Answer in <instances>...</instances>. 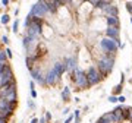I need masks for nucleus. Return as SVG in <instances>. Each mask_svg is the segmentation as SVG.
<instances>
[{
	"instance_id": "nucleus-1",
	"label": "nucleus",
	"mask_w": 132,
	"mask_h": 123,
	"mask_svg": "<svg viewBox=\"0 0 132 123\" xmlns=\"http://www.w3.org/2000/svg\"><path fill=\"white\" fill-rule=\"evenodd\" d=\"M113 66H115V53H106V54L97 62V67L100 70V73L103 75V78H106L111 72Z\"/></svg>"
},
{
	"instance_id": "nucleus-2",
	"label": "nucleus",
	"mask_w": 132,
	"mask_h": 123,
	"mask_svg": "<svg viewBox=\"0 0 132 123\" xmlns=\"http://www.w3.org/2000/svg\"><path fill=\"white\" fill-rule=\"evenodd\" d=\"M34 18H40L43 19L44 16H47L50 13V7H49V2L47 0H38L32 7H31V12H29Z\"/></svg>"
},
{
	"instance_id": "nucleus-3",
	"label": "nucleus",
	"mask_w": 132,
	"mask_h": 123,
	"mask_svg": "<svg viewBox=\"0 0 132 123\" xmlns=\"http://www.w3.org/2000/svg\"><path fill=\"white\" fill-rule=\"evenodd\" d=\"M70 76H72V81H73L75 86L79 88V90H85V88L90 86V84H88V78H87V73L82 72L79 67L75 69L73 72L70 73Z\"/></svg>"
},
{
	"instance_id": "nucleus-4",
	"label": "nucleus",
	"mask_w": 132,
	"mask_h": 123,
	"mask_svg": "<svg viewBox=\"0 0 132 123\" xmlns=\"http://www.w3.org/2000/svg\"><path fill=\"white\" fill-rule=\"evenodd\" d=\"M41 28H43V19L34 18V21L27 26V35H29L34 40H38V37L41 35Z\"/></svg>"
},
{
	"instance_id": "nucleus-5",
	"label": "nucleus",
	"mask_w": 132,
	"mask_h": 123,
	"mask_svg": "<svg viewBox=\"0 0 132 123\" xmlns=\"http://www.w3.org/2000/svg\"><path fill=\"white\" fill-rule=\"evenodd\" d=\"M15 109H16V104H12V103H9L6 98H2V97H0V114H2L5 119L9 120V119L12 117Z\"/></svg>"
},
{
	"instance_id": "nucleus-6",
	"label": "nucleus",
	"mask_w": 132,
	"mask_h": 123,
	"mask_svg": "<svg viewBox=\"0 0 132 123\" xmlns=\"http://www.w3.org/2000/svg\"><path fill=\"white\" fill-rule=\"evenodd\" d=\"M87 78H88V84H90V86H92V85H97V84L103 79V75L100 73L98 67L91 66V67L87 70Z\"/></svg>"
},
{
	"instance_id": "nucleus-7",
	"label": "nucleus",
	"mask_w": 132,
	"mask_h": 123,
	"mask_svg": "<svg viewBox=\"0 0 132 123\" xmlns=\"http://www.w3.org/2000/svg\"><path fill=\"white\" fill-rule=\"evenodd\" d=\"M100 45H101V48L104 50V53H116V51H118V47H119V44H118L115 40H111V38H109V37L103 38V40L100 41Z\"/></svg>"
},
{
	"instance_id": "nucleus-8",
	"label": "nucleus",
	"mask_w": 132,
	"mask_h": 123,
	"mask_svg": "<svg viewBox=\"0 0 132 123\" xmlns=\"http://www.w3.org/2000/svg\"><path fill=\"white\" fill-rule=\"evenodd\" d=\"M15 78H13V72H12V67L9 63H6V67L3 70V73L0 75V86H3V85H7L10 82H13Z\"/></svg>"
},
{
	"instance_id": "nucleus-9",
	"label": "nucleus",
	"mask_w": 132,
	"mask_h": 123,
	"mask_svg": "<svg viewBox=\"0 0 132 123\" xmlns=\"http://www.w3.org/2000/svg\"><path fill=\"white\" fill-rule=\"evenodd\" d=\"M106 35H107L109 38L115 40V41L119 44L120 48L123 47V44H120V40H119V28H116V26H107V29H106Z\"/></svg>"
},
{
	"instance_id": "nucleus-10",
	"label": "nucleus",
	"mask_w": 132,
	"mask_h": 123,
	"mask_svg": "<svg viewBox=\"0 0 132 123\" xmlns=\"http://www.w3.org/2000/svg\"><path fill=\"white\" fill-rule=\"evenodd\" d=\"M15 91H16V82L13 81V82H10V84H7V85L0 86V97H2V98H6L9 94H12V92H15Z\"/></svg>"
},
{
	"instance_id": "nucleus-11",
	"label": "nucleus",
	"mask_w": 132,
	"mask_h": 123,
	"mask_svg": "<svg viewBox=\"0 0 132 123\" xmlns=\"http://www.w3.org/2000/svg\"><path fill=\"white\" fill-rule=\"evenodd\" d=\"M44 79H46V84L47 85H54L56 82H57L60 78L57 76V73H56V70L51 67L50 70H49V72L46 73V76H44Z\"/></svg>"
},
{
	"instance_id": "nucleus-12",
	"label": "nucleus",
	"mask_w": 132,
	"mask_h": 123,
	"mask_svg": "<svg viewBox=\"0 0 132 123\" xmlns=\"http://www.w3.org/2000/svg\"><path fill=\"white\" fill-rule=\"evenodd\" d=\"M103 12H104V15H107V16H118V15H119V9H118V6H115V5H109L106 9H103Z\"/></svg>"
},
{
	"instance_id": "nucleus-13",
	"label": "nucleus",
	"mask_w": 132,
	"mask_h": 123,
	"mask_svg": "<svg viewBox=\"0 0 132 123\" xmlns=\"http://www.w3.org/2000/svg\"><path fill=\"white\" fill-rule=\"evenodd\" d=\"M65 63H66V69L69 70L70 73H72L73 70L78 67V66H76V59H75V57H69V59H66V60H65Z\"/></svg>"
},
{
	"instance_id": "nucleus-14",
	"label": "nucleus",
	"mask_w": 132,
	"mask_h": 123,
	"mask_svg": "<svg viewBox=\"0 0 132 123\" xmlns=\"http://www.w3.org/2000/svg\"><path fill=\"white\" fill-rule=\"evenodd\" d=\"M106 21H107V26H116V28H119V25H120L118 16H107Z\"/></svg>"
},
{
	"instance_id": "nucleus-15",
	"label": "nucleus",
	"mask_w": 132,
	"mask_h": 123,
	"mask_svg": "<svg viewBox=\"0 0 132 123\" xmlns=\"http://www.w3.org/2000/svg\"><path fill=\"white\" fill-rule=\"evenodd\" d=\"M25 63H27V67L31 70V69H34V63H35V57L34 56H27V59H25Z\"/></svg>"
},
{
	"instance_id": "nucleus-16",
	"label": "nucleus",
	"mask_w": 132,
	"mask_h": 123,
	"mask_svg": "<svg viewBox=\"0 0 132 123\" xmlns=\"http://www.w3.org/2000/svg\"><path fill=\"white\" fill-rule=\"evenodd\" d=\"M62 100L63 101H69L70 100V90L66 86V88H63V91H62Z\"/></svg>"
},
{
	"instance_id": "nucleus-17",
	"label": "nucleus",
	"mask_w": 132,
	"mask_h": 123,
	"mask_svg": "<svg viewBox=\"0 0 132 123\" xmlns=\"http://www.w3.org/2000/svg\"><path fill=\"white\" fill-rule=\"evenodd\" d=\"M6 59H7V54H6V50H0V65L6 63Z\"/></svg>"
},
{
	"instance_id": "nucleus-18",
	"label": "nucleus",
	"mask_w": 132,
	"mask_h": 123,
	"mask_svg": "<svg viewBox=\"0 0 132 123\" xmlns=\"http://www.w3.org/2000/svg\"><path fill=\"white\" fill-rule=\"evenodd\" d=\"M122 84H119V85H116L115 88H113V95H119L120 92H122Z\"/></svg>"
},
{
	"instance_id": "nucleus-19",
	"label": "nucleus",
	"mask_w": 132,
	"mask_h": 123,
	"mask_svg": "<svg viewBox=\"0 0 132 123\" xmlns=\"http://www.w3.org/2000/svg\"><path fill=\"white\" fill-rule=\"evenodd\" d=\"M79 114H81V111H79V110H75V111H73V116H75V123H81V117H79Z\"/></svg>"
},
{
	"instance_id": "nucleus-20",
	"label": "nucleus",
	"mask_w": 132,
	"mask_h": 123,
	"mask_svg": "<svg viewBox=\"0 0 132 123\" xmlns=\"http://www.w3.org/2000/svg\"><path fill=\"white\" fill-rule=\"evenodd\" d=\"M0 22L6 25V24L9 22V15H3V16H2V19H0Z\"/></svg>"
},
{
	"instance_id": "nucleus-21",
	"label": "nucleus",
	"mask_w": 132,
	"mask_h": 123,
	"mask_svg": "<svg viewBox=\"0 0 132 123\" xmlns=\"http://www.w3.org/2000/svg\"><path fill=\"white\" fill-rule=\"evenodd\" d=\"M18 28H19V21H18V19H15V24H13V26H12L13 32H18Z\"/></svg>"
},
{
	"instance_id": "nucleus-22",
	"label": "nucleus",
	"mask_w": 132,
	"mask_h": 123,
	"mask_svg": "<svg viewBox=\"0 0 132 123\" xmlns=\"http://www.w3.org/2000/svg\"><path fill=\"white\" fill-rule=\"evenodd\" d=\"M109 101H110V103H119V100H118L116 95H110V97H109Z\"/></svg>"
},
{
	"instance_id": "nucleus-23",
	"label": "nucleus",
	"mask_w": 132,
	"mask_h": 123,
	"mask_svg": "<svg viewBox=\"0 0 132 123\" xmlns=\"http://www.w3.org/2000/svg\"><path fill=\"white\" fill-rule=\"evenodd\" d=\"M126 10L132 15V3H131V2H128V3H126Z\"/></svg>"
},
{
	"instance_id": "nucleus-24",
	"label": "nucleus",
	"mask_w": 132,
	"mask_h": 123,
	"mask_svg": "<svg viewBox=\"0 0 132 123\" xmlns=\"http://www.w3.org/2000/svg\"><path fill=\"white\" fill-rule=\"evenodd\" d=\"M28 107H29L31 110H34V109H35V104H34V101H32V100H29V101H28Z\"/></svg>"
},
{
	"instance_id": "nucleus-25",
	"label": "nucleus",
	"mask_w": 132,
	"mask_h": 123,
	"mask_svg": "<svg viewBox=\"0 0 132 123\" xmlns=\"http://www.w3.org/2000/svg\"><path fill=\"white\" fill-rule=\"evenodd\" d=\"M2 43L3 44H9V38L6 37V35H3V37H2Z\"/></svg>"
},
{
	"instance_id": "nucleus-26",
	"label": "nucleus",
	"mask_w": 132,
	"mask_h": 123,
	"mask_svg": "<svg viewBox=\"0 0 132 123\" xmlns=\"http://www.w3.org/2000/svg\"><path fill=\"white\" fill-rule=\"evenodd\" d=\"M73 119H75V116H73V114H70V116H69V117H68V119L65 120V123H70V122H72Z\"/></svg>"
},
{
	"instance_id": "nucleus-27",
	"label": "nucleus",
	"mask_w": 132,
	"mask_h": 123,
	"mask_svg": "<svg viewBox=\"0 0 132 123\" xmlns=\"http://www.w3.org/2000/svg\"><path fill=\"white\" fill-rule=\"evenodd\" d=\"M46 119H47L49 122L51 120V113H50V111H46Z\"/></svg>"
},
{
	"instance_id": "nucleus-28",
	"label": "nucleus",
	"mask_w": 132,
	"mask_h": 123,
	"mask_svg": "<svg viewBox=\"0 0 132 123\" xmlns=\"http://www.w3.org/2000/svg\"><path fill=\"white\" fill-rule=\"evenodd\" d=\"M82 2H85V0H72V3H75V5H81Z\"/></svg>"
},
{
	"instance_id": "nucleus-29",
	"label": "nucleus",
	"mask_w": 132,
	"mask_h": 123,
	"mask_svg": "<svg viewBox=\"0 0 132 123\" xmlns=\"http://www.w3.org/2000/svg\"><path fill=\"white\" fill-rule=\"evenodd\" d=\"M31 97L32 98H37V91L35 90H31Z\"/></svg>"
},
{
	"instance_id": "nucleus-30",
	"label": "nucleus",
	"mask_w": 132,
	"mask_h": 123,
	"mask_svg": "<svg viewBox=\"0 0 132 123\" xmlns=\"http://www.w3.org/2000/svg\"><path fill=\"white\" fill-rule=\"evenodd\" d=\"M6 54H7V57H12V50L10 48H6Z\"/></svg>"
},
{
	"instance_id": "nucleus-31",
	"label": "nucleus",
	"mask_w": 132,
	"mask_h": 123,
	"mask_svg": "<svg viewBox=\"0 0 132 123\" xmlns=\"http://www.w3.org/2000/svg\"><path fill=\"white\" fill-rule=\"evenodd\" d=\"M118 100H119V103L122 104V103L125 101V97H123V95H119V97H118Z\"/></svg>"
},
{
	"instance_id": "nucleus-32",
	"label": "nucleus",
	"mask_w": 132,
	"mask_h": 123,
	"mask_svg": "<svg viewBox=\"0 0 132 123\" xmlns=\"http://www.w3.org/2000/svg\"><path fill=\"white\" fill-rule=\"evenodd\" d=\"M29 88H31V90H35V84H34V81L29 82Z\"/></svg>"
},
{
	"instance_id": "nucleus-33",
	"label": "nucleus",
	"mask_w": 132,
	"mask_h": 123,
	"mask_svg": "<svg viewBox=\"0 0 132 123\" xmlns=\"http://www.w3.org/2000/svg\"><path fill=\"white\" fill-rule=\"evenodd\" d=\"M47 122H49V120H47L46 117H41V119H40V123H47Z\"/></svg>"
},
{
	"instance_id": "nucleus-34",
	"label": "nucleus",
	"mask_w": 132,
	"mask_h": 123,
	"mask_svg": "<svg viewBox=\"0 0 132 123\" xmlns=\"http://www.w3.org/2000/svg\"><path fill=\"white\" fill-rule=\"evenodd\" d=\"M2 5H3V6H7V5H9V0H2Z\"/></svg>"
},
{
	"instance_id": "nucleus-35",
	"label": "nucleus",
	"mask_w": 132,
	"mask_h": 123,
	"mask_svg": "<svg viewBox=\"0 0 132 123\" xmlns=\"http://www.w3.org/2000/svg\"><path fill=\"white\" fill-rule=\"evenodd\" d=\"M31 123H40V120H38V119H37V117H34V119L31 120Z\"/></svg>"
},
{
	"instance_id": "nucleus-36",
	"label": "nucleus",
	"mask_w": 132,
	"mask_h": 123,
	"mask_svg": "<svg viewBox=\"0 0 132 123\" xmlns=\"http://www.w3.org/2000/svg\"><path fill=\"white\" fill-rule=\"evenodd\" d=\"M68 113H69V109H65V110H63V113H62V114H68Z\"/></svg>"
},
{
	"instance_id": "nucleus-37",
	"label": "nucleus",
	"mask_w": 132,
	"mask_h": 123,
	"mask_svg": "<svg viewBox=\"0 0 132 123\" xmlns=\"http://www.w3.org/2000/svg\"><path fill=\"white\" fill-rule=\"evenodd\" d=\"M131 24H132V18H131Z\"/></svg>"
},
{
	"instance_id": "nucleus-38",
	"label": "nucleus",
	"mask_w": 132,
	"mask_h": 123,
	"mask_svg": "<svg viewBox=\"0 0 132 123\" xmlns=\"http://www.w3.org/2000/svg\"><path fill=\"white\" fill-rule=\"evenodd\" d=\"M0 50H2V48H0Z\"/></svg>"
}]
</instances>
